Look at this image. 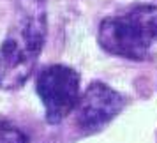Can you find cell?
Masks as SVG:
<instances>
[{
	"instance_id": "3957f363",
	"label": "cell",
	"mask_w": 157,
	"mask_h": 143,
	"mask_svg": "<svg viewBox=\"0 0 157 143\" xmlns=\"http://www.w3.org/2000/svg\"><path fill=\"white\" fill-rule=\"evenodd\" d=\"M36 92L44 106L46 122L55 126L74 111L79 101V74L72 67L53 64L36 79Z\"/></svg>"
},
{
	"instance_id": "5b68a950",
	"label": "cell",
	"mask_w": 157,
	"mask_h": 143,
	"mask_svg": "<svg viewBox=\"0 0 157 143\" xmlns=\"http://www.w3.org/2000/svg\"><path fill=\"white\" fill-rule=\"evenodd\" d=\"M0 143H30V138L20 126L0 115Z\"/></svg>"
},
{
	"instance_id": "277c9868",
	"label": "cell",
	"mask_w": 157,
	"mask_h": 143,
	"mask_svg": "<svg viewBox=\"0 0 157 143\" xmlns=\"http://www.w3.org/2000/svg\"><path fill=\"white\" fill-rule=\"evenodd\" d=\"M125 106L122 94L102 81H94L81 94L76 106V126L83 134L104 129Z\"/></svg>"
},
{
	"instance_id": "7a4b0ae2",
	"label": "cell",
	"mask_w": 157,
	"mask_h": 143,
	"mask_svg": "<svg viewBox=\"0 0 157 143\" xmlns=\"http://www.w3.org/2000/svg\"><path fill=\"white\" fill-rule=\"evenodd\" d=\"M97 43L115 57L145 62L157 53V6L134 4L106 16L97 29Z\"/></svg>"
},
{
	"instance_id": "6da1fadb",
	"label": "cell",
	"mask_w": 157,
	"mask_h": 143,
	"mask_svg": "<svg viewBox=\"0 0 157 143\" xmlns=\"http://www.w3.org/2000/svg\"><path fill=\"white\" fill-rule=\"evenodd\" d=\"M46 34V0H14L13 23L0 44V90H18L29 81Z\"/></svg>"
}]
</instances>
